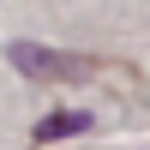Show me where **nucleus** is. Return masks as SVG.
<instances>
[{"mask_svg":"<svg viewBox=\"0 0 150 150\" xmlns=\"http://www.w3.org/2000/svg\"><path fill=\"white\" fill-rule=\"evenodd\" d=\"M90 126V114H48V120H36V138H66V132H84Z\"/></svg>","mask_w":150,"mask_h":150,"instance_id":"obj_2","label":"nucleus"},{"mask_svg":"<svg viewBox=\"0 0 150 150\" xmlns=\"http://www.w3.org/2000/svg\"><path fill=\"white\" fill-rule=\"evenodd\" d=\"M12 66L18 72H30V78H84V60H66V54H48V48H36V42H12Z\"/></svg>","mask_w":150,"mask_h":150,"instance_id":"obj_1","label":"nucleus"}]
</instances>
